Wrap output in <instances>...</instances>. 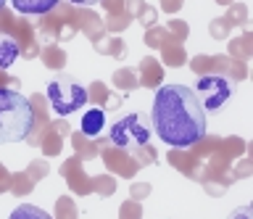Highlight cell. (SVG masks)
<instances>
[{
    "instance_id": "obj_1",
    "label": "cell",
    "mask_w": 253,
    "mask_h": 219,
    "mask_svg": "<svg viewBox=\"0 0 253 219\" xmlns=\"http://www.w3.org/2000/svg\"><path fill=\"white\" fill-rule=\"evenodd\" d=\"M156 135L171 148H190L201 143L209 132L206 111L198 103L193 88L187 85H166L156 90L153 111H150Z\"/></svg>"
},
{
    "instance_id": "obj_2",
    "label": "cell",
    "mask_w": 253,
    "mask_h": 219,
    "mask_svg": "<svg viewBox=\"0 0 253 219\" xmlns=\"http://www.w3.org/2000/svg\"><path fill=\"white\" fill-rule=\"evenodd\" d=\"M35 127V108L16 90H0V145L27 140Z\"/></svg>"
},
{
    "instance_id": "obj_3",
    "label": "cell",
    "mask_w": 253,
    "mask_h": 219,
    "mask_svg": "<svg viewBox=\"0 0 253 219\" xmlns=\"http://www.w3.org/2000/svg\"><path fill=\"white\" fill-rule=\"evenodd\" d=\"M50 108L58 116H71L74 111L87 106V90L84 85L71 74H53L45 85Z\"/></svg>"
},
{
    "instance_id": "obj_4",
    "label": "cell",
    "mask_w": 253,
    "mask_h": 219,
    "mask_svg": "<svg viewBox=\"0 0 253 219\" xmlns=\"http://www.w3.org/2000/svg\"><path fill=\"white\" fill-rule=\"evenodd\" d=\"M235 82L232 80H227V77H221V74H206L201 77V80L195 82V98H198V103H201V108L206 111V116H216L224 111V106L232 100L235 95Z\"/></svg>"
},
{
    "instance_id": "obj_5",
    "label": "cell",
    "mask_w": 253,
    "mask_h": 219,
    "mask_svg": "<svg viewBox=\"0 0 253 219\" xmlns=\"http://www.w3.org/2000/svg\"><path fill=\"white\" fill-rule=\"evenodd\" d=\"M108 140L122 151H140L148 145L150 130L142 114H124L108 127Z\"/></svg>"
},
{
    "instance_id": "obj_6",
    "label": "cell",
    "mask_w": 253,
    "mask_h": 219,
    "mask_svg": "<svg viewBox=\"0 0 253 219\" xmlns=\"http://www.w3.org/2000/svg\"><path fill=\"white\" fill-rule=\"evenodd\" d=\"M79 127H82L84 137H98L100 132L106 130V111H103V108H87V111L82 114Z\"/></svg>"
},
{
    "instance_id": "obj_7",
    "label": "cell",
    "mask_w": 253,
    "mask_h": 219,
    "mask_svg": "<svg viewBox=\"0 0 253 219\" xmlns=\"http://www.w3.org/2000/svg\"><path fill=\"white\" fill-rule=\"evenodd\" d=\"M58 3L61 0H11L16 13H24V16H40V13H47V11H53Z\"/></svg>"
},
{
    "instance_id": "obj_8",
    "label": "cell",
    "mask_w": 253,
    "mask_h": 219,
    "mask_svg": "<svg viewBox=\"0 0 253 219\" xmlns=\"http://www.w3.org/2000/svg\"><path fill=\"white\" fill-rule=\"evenodd\" d=\"M19 58V43L8 32H0V69H8Z\"/></svg>"
},
{
    "instance_id": "obj_9",
    "label": "cell",
    "mask_w": 253,
    "mask_h": 219,
    "mask_svg": "<svg viewBox=\"0 0 253 219\" xmlns=\"http://www.w3.org/2000/svg\"><path fill=\"white\" fill-rule=\"evenodd\" d=\"M50 214H45L42 209H37V206H19L11 214V219H47Z\"/></svg>"
},
{
    "instance_id": "obj_10",
    "label": "cell",
    "mask_w": 253,
    "mask_h": 219,
    "mask_svg": "<svg viewBox=\"0 0 253 219\" xmlns=\"http://www.w3.org/2000/svg\"><path fill=\"white\" fill-rule=\"evenodd\" d=\"M74 5H98L100 0H71Z\"/></svg>"
},
{
    "instance_id": "obj_11",
    "label": "cell",
    "mask_w": 253,
    "mask_h": 219,
    "mask_svg": "<svg viewBox=\"0 0 253 219\" xmlns=\"http://www.w3.org/2000/svg\"><path fill=\"white\" fill-rule=\"evenodd\" d=\"M5 3H8V0H0V8H3V5H5Z\"/></svg>"
}]
</instances>
